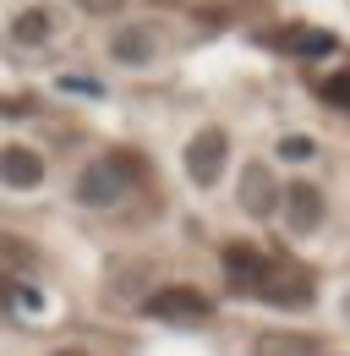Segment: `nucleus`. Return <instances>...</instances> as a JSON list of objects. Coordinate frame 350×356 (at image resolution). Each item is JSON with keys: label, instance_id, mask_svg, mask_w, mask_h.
I'll use <instances>...</instances> for the list:
<instances>
[{"label": "nucleus", "instance_id": "obj_1", "mask_svg": "<svg viewBox=\"0 0 350 356\" xmlns=\"http://www.w3.org/2000/svg\"><path fill=\"white\" fill-rule=\"evenodd\" d=\"M131 181H137V159H126V154H104V159H93L83 176H77L72 197H77L83 209H115V203L131 192Z\"/></svg>", "mask_w": 350, "mask_h": 356}, {"label": "nucleus", "instance_id": "obj_2", "mask_svg": "<svg viewBox=\"0 0 350 356\" xmlns=\"http://www.w3.org/2000/svg\"><path fill=\"white\" fill-rule=\"evenodd\" d=\"M208 312H214L208 296L192 291V285H165V291L148 296V318H159V323H203Z\"/></svg>", "mask_w": 350, "mask_h": 356}, {"label": "nucleus", "instance_id": "obj_3", "mask_svg": "<svg viewBox=\"0 0 350 356\" xmlns=\"http://www.w3.org/2000/svg\"><path fill=\"white\" fill-rule=\"evenodd\" d=\"M224 154H230V143L219 127H203V132L186 143V176L197 181V186H214L219 170H224Z\"/></svg>", "mask_w": 350, "mask_h": 356}, {"label": "nucleus", "instance_id": "obj_4", "mask_svg": "<svg viewBox=\"0 0 350 356\" xmlns=\"http://www.w3.org/2000/svg\"><path fill=\"white\" fill-rule=\"evenodd\" d=\"M279 197H285L279 181L268 176L262 165H247V170H241V209H247L252 220H274V214H279Z\"/></svg>", "mask_w": 350, "mask_h": 356}, {"label": "nucleus", "instance_id": "obj_5", "mask_svg": "<svg viewBox=\"0 0 350 356\" xmlns=\"http://www.w3.org/2000/svg\"><path fill=\"white\" fill-rule=\"evenodd\" d=\"M0 181L17 186V192H28V186H39V181H44V159L33 154V148L11 143V148H0Z\"/></svg>", "mask_w": 350, "mask_h": 356}, {"label": "nucleus", "instance_id": "obj_6", "mask_svg": "<svg viewBox=\"0 0 350 356\" xmlns=\"http://www.w3.org/2000/svg\"><path fill=\"white\" fill-rule=\"evenodd\" d=\"M279 209L290 214V230H296V236H306V230H317V225H323V192L301 181V186H290V192L279 197Z\"/></svg>", "mask_w": 350, "mask_h": 356}, {"label": "nucleus", "instance_id": "obj_7", "mask_svg": "<svg viewBox=\"0 0 350 356\" xmlns=\"http://www.w3.org/2000/svg\"><path fill=\"white\" fill-rule=\"evenodd\" d=\"M252 296H268V302H279V307H301V302H312V280H306V274H279V280H274V268H268Z\"/></svg>", "mask_w": 350, "mask_h": 356}, {"label": "nucleus", "instance_id": "obj_8", "mask_svg": "<svg viewBox=\"0 0 350 356\" xmlns=\"http://www.w3.org/2000/svg\"><path fill=\"white\" fill-rule=\"evenodd\" d=\"M33 268H39V247L17 230H0V274L17 280V274H33Z\"/></svg>", "mask_w": 350, "mask_h": 356}, {"label": "nucleus", "instance_id": "obj_9", "mask_svg": "<svg viewBox=\"0 0 350 356\" xmlns=\"http://www.w3.org/2000/svg\"><path fill=\"white\" fill-rule=\"evenodd\" d=\"M110 55H115L121 66H148V60H153V33H148V28H121V33L110 39Z\"/></svg>", "mask_w": 350, "mask_h": 356}, {"label": "nucleus", "instance_id": "obj_10", "mask_svg": "<svg viewBox=\"0 0 350 356\" xmlns=\"http://www.w3.org/2000/svg\"><path fill=\"white\" fill-rule=\"evenodd\" d=\"M11 39H17V44H49V39H55V11L28 6V11L11 22Z\"/></svg>", "mask_w": 350, "mask_h": 356}, {"label": "nucleus", "instance_id": "obj_11", "mask_svg": "<svg viewBox=\"0 0 350 356\" xmlns=\"http://www.w3.org/2000/svg\"><path fill=\"white\" fill-rule=\"evenodd\" d=\"M252 356H312V340L306 334H258L252 340Z\"/></svg>", "mask_w": 350, "mask_h": 356}, {"label": "nucleus", "instance_id": "obj_12", "mask_svg": "<svg viewBox=\"0 0 350 356\" xmlns=\"http://www.w3.org/2000/svg\"><path fill=\"white\" fill-rule=\"evenodd\" d=\"M323 99H328L334 110H350V66H345V72H334V77L323 83Z\"/></svg>", "mask_w": 350, "mask_h": 356}, {"label": "nucleus", "instance_id": "obj_13", "mask_svg": "<svg viewBox=\"0 0 350 356\" xmlns=\"http://www.w3.org/2000/svg\"><path fill=\"white\" fill-rule=\"evenodd\" d=\"M312 154H317L312 137H285V143H279V159H290V165H301V159H312Z\"/></svg>", "mask_w": 350, "mask_h": 356}, {"label": "nucleus", "instance_id": "obj_14", "mask_svg": "<svg viewBox=\"0 0 350 356\" xmlns=\"http://www.w3.org/2000/svg\"><path fill=\"white\" fill-rule=\"evenodd\" d=\"M72 6H83L88 17H110V11H121V0H72Z\"/></svg>", "mask_w": 350, "mask_h": 356}, {"label": "nucleus", "instance_id": "obj_15", "mask_svg": "<svg viewBox=\"0 0 350 356\" xmlns=\"http://www.w3.org/2000/svg\"><path fill=\"white\" fill-rule=\"evenodd\" d=\"M49 356H93V351H83V346H60V351H49Z\"/></svg>", "mask_w": 350, "mask_h": 356}]
</instances>
